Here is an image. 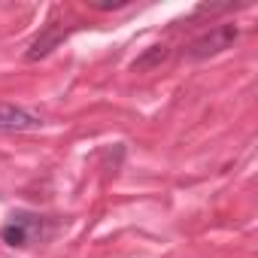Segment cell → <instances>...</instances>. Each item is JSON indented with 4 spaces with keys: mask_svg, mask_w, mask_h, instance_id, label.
<instances>
[{
    "mask_svg": "<svg viewBox=\"0 0 258 258\" xmlns=\"http://www.w3.org/2000/svg\"><path fill=\"white\" fill-rule=\"evenodd\" d=\"M40 234H43V219L31 216V213H13L10 222L4 225V231H0L4 243H10V246H28Z\"/></svg>",
    "mask_w": 258,
    "mask_h": 258,
    "instance_id": "obj_1",
    "label": "cell"
},
{
    "mask_svg": "<svg viewBox=\"0 0 258 258\" xmlns=\"http://www.w3.org/2000/svg\"><path fill=\"white\" fill-rule=\"evenodd\" d=\"M234 40H237V28L234 25H216V28H210L207 34H201L188 46V55L191 58H210V55H219V52L231 49Z\"/></svg>",
    "mask_w": 258,
    "mask_h": 258,
    "instance_id": "obj_2",
    "label": "cell"
},
{
    "mask_svg": "<svg viewBox=\"0 0 258 258\" xmlns=\"http://www.w3.org/2000/svg\"><path fill=\"white\" fill-rule=\"evenodd\" d=\"M43 118L34 115L25 106L16 103H0V131H31V127H40Z\"/></svg>",
    "mask_w": 258,
    "mask_h": 258,
    "instance_id": "obj_3",
    "label": "cell"
},
{
    "mask_svg": "<svg viewBox=\"0 0 258 258\" xmlns=\"http://www.w3.org/2000/svg\"><path fill=\"white\" fill-rule=\"evenodd\" d=\"M58 40H61V31L52 25V28H49L43 37H37V40H34V46H31V52H28V61H37V58L49 55V52H52V46H55Z\"/></svg>",
    "mask_w": 258,
    "mask_h": 258,
    "instance_id": "obj_4",
    "label": "cell"
},
{
    "mask_svg": "<svg viewBox=\"0 0 258 258\" xmlns=\"http://www.w3.org/2000/svg\"><path fill=\"white\" fill-rule=\"evenodd\" d=\"M164 58H167V46H152L146 58L134 61V70H146V67H155V64H161Z\"/></svg>",
    "mask_w": 258,
    "mask_h": 258,
    "instance_id": "obj_5",
    "label": "cell"
}]
</instances>
